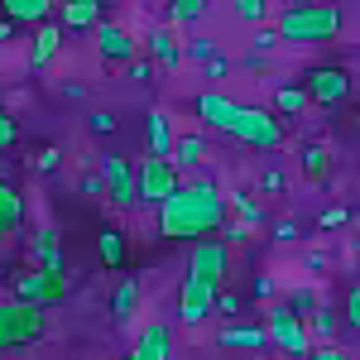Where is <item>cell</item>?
<instances>
[{
	"label": "cell",
	"mask_w": 360,
	"mask_h": 360,
	"mask_svg": "<svg viewBox=\"0 0 360 360\" xmlns=\"http://www.w3.org/2000/svg\"><path fill=\"white\" fill-rule=\"evenodd\" d=\"M226 226V197L212 178L183 183L178 193L159 207V236L164 240H212Z\"/></svg>",
	"instance_id": "cell-1"
},
{
	"label": "cell",
	"mask_w": 360,
	"mask_h": 360,
	"mask_svg": "<svg viewBox=\"0 0 360 360\" xmlns=\"http://www.w3.org/2000/svg\"><path fill=\"white\" fill-rule=\"evenodd\" d=\"M341 25H346V15L336 5H283L274 20L283 44H327L341 34Z\"/></svg>",
	"instance_id": "cell-2"
},
{
	"label": "cell",
	"mask_w": 360,
	"mask_h": 360,
	"mask_svg": "<svg viewBox=\"0 0 360 360\" xmlns=\"http://www.w3.org/2000/svg\"><path fill=\"white\" fill-rule=\"evenodd\" d=\"M264 332H269V341H274L288 360H307L312 356V332H307V322L283 303V298H274V303L264 307Z\"/></svg>",
	"instance_id": "cell-3"
},
{
	"label": "cell",
	"mask_w": 360,
	"mask_h": 360,
	"mask_svg": "<svg viewBox=\"0 0 360 360\" xmlns=\"http://www.w3.org/2000/svg\"><path fill=\"white\" fill-rule=\"evenodd\" d=\"M39 336H44V307L20 303V298L0 303V351L29 346V341H39Z\"/></svg>",
	"instance_id": "cell-4"
},
{
	"label": "cell",
	"mask_w": 360,
	"mask_h": 360,
	"mask_svg": "<svg viewBox=\"0 0 360 360\" xmlns=\"http://www.w3.org/2000/svg\"><path fill=\"white\" fill-rule=\"evenodd\" d=\"M226 274H231V245L226 240H197L188 255V278L212 288V293H226Z\"/></svg>",
	"instance_id": "cell-5"
},
{
	"label": "cell",
	"mask_w": 360,
	"mask_h": 360,
	"mask_svg": "<svg viewBox=\"0 0 360 360\" xmlns=\"http://www.w3.org/2000/svg\"><path fill=\"white\" fill-rule=\"evenodd\" d=\"M231 139H240L250 149H278L283 144V120L269 106H240L236 125H231Z\"/></svg>",
	"instance_id": "cell-6"
},
{
	"label": "cell",
	"mask_w": 360,
	"mask_h": 360,
	"mask_svg": "<svg viewBox=\"0 0 360 360\" xmlns=\"http://www.w3.org/2000/svg\"><path fill=\"white\" fill-rule=\"evenodd\" d=\"M135 178H139V202H149V207H164L168 197L183 188V183H178V164H173V159H159V154H149V159L135 168Z\"/></svg>",
	"instance_id": "cell-7"
},
{
	"label": "cell",
	"mask_w": 360,
	"mask_h": 360,
	"mask_svg": "<svg viewBox=\"0 0 360 360\" xmlns=\"http://www.w3.org/2000/svg\"><path fill=\"white\" fill-rule=\"evenodd\" d=\"M96 173H101L106 197H111L115 207H135L139 202V178H135V168L125 164L120 154H96Z\"/></svg>",
	"instance_id": "cell-8"
},
{
	"label": "cell",
	"mask_w": 360,
	"mask_h": 360,
	"mask_svg": "<svg viewBox=\"0 0 360 360\" xmlns=\"http://www.w3.org/2000/svg\"><path fill=\"white\" fill-rule=\"evenodd\" d=\"M303 86H307V96L322 101V106H341V101L351 96V77H346V68H312Z\"/></svg>",
	"instance_id": "cell-9"
},
{
	"label": "cell",
	"mask_w": 360,
	"mask_h": 360,
	"mask_svg": "<svg viewBox=\"0 0 360 360\" xmlns=\"http://www.w3.org/2000/svg\"><path fill=\"white\" fill-rule=\"evenodd\" d=\"M217 298L221 293H212V288H202V283H193V278L183 274V283H178V317L188 327H197V322H207V312L217 307Z\"/></svg>",
	"instance_id": "cell-10"
},
{
	"label": "cell",
	"mask_w": 360,
	"mask_h": 360,
	"mask_svg": "<svg viewBox=\"0 0 360 360\" xmlns=\"http://www.w3.org/2000/svg\"><path fill=\"white\" fill-rule=\"evenodd\" d=\"M193 106L212 130H226V135H231V125H236V115H240V101H231V96H221V91H197Z\"/></svg>",
	"instance_id": "cell-11"
},
{
	"label": "cell",
	"mask_w": 360,
	"mask_h": 360,
	"mask_svg": "<svg viewBox=\"0 0 360 360\" xmlns=\"http://www.w3.org/2000/svg\"><path fill=\"white\" fill-rule=\"evenodd\" d=\"M168 351H173V332H168V322H149V327L135 336L130 360H168Z\"/></svg>",
	"instance_id": "cell-12"
},
{
	"label": "cell",
	"mask_w": 360,
	"mask_h": 360,
	"mask_svg": "<svg viewBox=\"0 0 360 360\" xmlns=\"http://www.w3.org/2000/svg\"><path fill=\"white\" fill-rule=\"evenodd\" d=\"M96 53L106 58V63H135V39L120 25H101L96 29Z\"/></svg>",
	"instance_id": "cell-13"
},
{
	"label": "cell",
	"mask_w": 360,
	"mask_h": 360,
	"mask_svg": "<svg viewBox=\"0 0 360 360\" xmlns=\"http://www.w3.org/2000/svg\"><path fill=\"white\" fill-rule=\"evenodd\" d=\"M29 264H34V269H44V274H63V250H58V231H53V226H44V231H39Z\"/></svg>",
	"instance_id": "cell-14"
},
{
	"label": "cell",
	"mask_w": 360,
	"mask_h": 360,
	"mask_svg": "<svg viewBox=\"0 0 360 360\" xmlns=\"http://www.w3.org/2000/svg\"><path fill=\"white\" fill-rule=\"evenodd\" d=\"M217 346H226V351H264V346H274V341H269L264 327H221Z\"/></svg>",
	"instance_id": "cell-15"
},
{
	"label": "cell",
	"mask_w": 360,
	"mask_h": 360,
	"mask_svg": "<svg viewBox=\"0 0 360 360\" xmlns=\"http://www.w3.org/2000/svg\"><path fill=\"white\" fill-rule=\"evenodd\" d=\"M149 53H154V63H159V68H178L188 49H178V39H173V29L154 25V29H149Z\"/></svg>",
	"instance_id": "cell-16"
},
{
	"label": "cell",
	"mask_w": 360,
	"mask_h": 360,
	"mask_svg": "<svg viewBox=\"0 0 360 360\" xmlns=\"http://www.w3.org/2000/svg\"><path fill=\"white\" fill-rule=\"evenodd\" d=\"M173 149H178V135L168 125V111H149V154L173 159Z\"/></svg>",
	"instance_id": "cell-17"
},
{
	"label": "cell",
	"mask_w": 360,
	"mask_h": 360,
	"mask_svg": "<svg viewBox=\"0 0 360 360\" xmlns=\"http://www.w3.org/2000/svg\"><path fill=\"white\" fill-rule=\"evenodd\" d=\"M63 25L68 29H101V0H68L63 5Z\"/></svg>",
	"instance_id": "cell-18"
},
{
	"label": "cell",
	"mask_w": 360,
	"mask_h": 360,
	"mask_svg": "<svg viewBox=\"0 0 360 360\" xmlns=\"http://www.w3.org/2000/svg\"><path fill=\"white\" fill-rule=\"evenodd\" d=\"M96 255H101L111 269H120V264L130 259V250H125V231H115V226H101V231H96Z\"/></svg>",
	"instance_id": "cell-19"
},
{
	"label": "cell",
	"mask_w": 360,
	"mask_h": 360,
	"mask_svg": "<svg viewBox=\"0 0 360 360\" xmlns=\"http://www.w3.org/2000/svg\"><path fill=\"white\" fill-rule=\"evenodd\" d=\"M49 10H53V0H5V20H15V25H49Z\"/></svg>",
	"instance_id": "cell-20"
},
{
	"label": "cell",
	"mask_w": 360,
	"mask_h": 360,
	"mask_svg": "<svg viewBox=\"0 0 360 360\" xmlns=\"http://www.w3.org/2000/svg\"><path fill=\"white\" fill-rule=\"evenodd\" d=\"M307 101H312V96H307V86L298 82H278L274 86V115H303L307 111Z\"/></svg>",
	"instance_id": "cell-21"
},
{
	"label": "cell",
	"mask_w": 360,
	"mask_h": 360,
	"mask_svg": "<svg viewBox=\"0 0 360 360\" xmlns=\"http://www.w3.org/2000/svg\"><path fill=\"white\" fill-rule=\"evenodd\" d=\"M20 217H25V197H20L10 183H5V178H0V240L20 226Z\"/></svg>",
	"instance_id": "cell-22"
},
{
	"label": "cell",
	"mask_w": 360,
	"mask_h": 360,
	"mask_svg": "<svg viewBox=\"0 0 360 360\" xmlns=\"http://www.w3.org/2000/svg\"><path fill=\"white\" fill-rule=\"evenodd\" d=\"M58 58V25H39V34H34V53H29V63L34 68H49Z\"/></svg>",
	"instance_id": "cell-23"
},
{
	"label": "cell",
	"mask_w": 360,
	"mask_h": 360,
	"mask_svg": "<svg viewBox=\"0 0 360 360\" xmlns=\"http://www.w3.org/2000/svg\"><path fill=\"white\" fill-rule=\"evenodd\" d=\"M303 173L312 178V183H327V173H332V154L322 149V144H303Z\"/></svg>",
	"instance_id": "cell-24"
},
{
	"label": "cell",
	"mask_w": 360,
	"mask_h": 360,
	"mask_svg": "<svg viewBox=\"0 0 360 360\" xmlns=\"http://www.w3.org/2000/svg\"><path fill=\"white\" fill-rule=\"evenodd\" d=\"M135 303H139V283L125 278V283L115 288V298H111V317L115 322H130V317H135Z\"/></svg>",
	"instance_id": "cell-25"
},
{
	"label": "cell",
	"mask_w": 360,
	"mask_h": 360,
	"mask_svg": "<svg viewBox=\"0 0 360 360\" xmlns=\"http://www.w3.org/2000/svg\"><path fill=\"white\" fill-rule=\"evenodd\" d=\"M202 159H207V139H202V135H178V149H173V164L197 168Z\"/></svg>",
	"instance_id": "cell-26"
},
{
	"label": "cell",
	"mask_w": 360,
	"mask_h": 360,
	"mask_svg": "<svg viewBox=\"0 0 360 360\" xmlns=\"http://www.w3.org/2000/svg\"><path fill=\"white\" fill-rule=\"evenodd\" d=\"M283 303L293 307V312H298V317H312V312H317V307H322V298H317V288H307V283H298V288H293V293H288V298H283Z\"/></svg>",
	"instance_id": "cell-27"
},
{
	"label": "cell",
	"mask_w": 360,
	"mask_h": 360,
	"mask_svg": "<svg viewBox=\"0 0 360 360\" xmlns=\"http://www.w3.org/2000/svg\"><path fill=\"white\" fill-rule=\"evenodd\" d=\"M202 15H207V0H173L168 5V20L173 25H197Z\"/></svg>",
	"instance_id": "cell-28"
},
{
	"label": "cell",
	"mask_w": 360,
	"mask_h": 360,
	"mask_svg": "<svg viewBox=\"0 0 360 360\" xmlns=\"http://www.w3.org/2000/svg\"><path fill=\"white\" fill-rule=\"evenodd\" d=\"M231 207L240 212V221H245V226H264V207H259L250 193H231Z\"/></svg>",
	"instance_id": "cell-29"
},
{
	"label": "cell",
	"mask_w": 360,
	"mask_h": 360,
	"mask_svg": "<svg viewBox=\"0 0 360 360\" xmlns=\"http://www.w3.org/2000/svg\"><path fill=\"white\" fill-rule=\"evenodd\" d=\"M307 332H317V336H327V341H336V317H332V307H317V312L307 317Z\"/></svg>",
	"instance_id": "cell-30"
},
{
	"label": "cell",
	"mask_w": 360,
	"mask_h": 360,
	"mask_svg": "<svg viewBox=\"0 0 360 360\" xmlns=\"http://www.w3.org/2000/svg\"><path fill=\"white\" fill-rule=\"evenodd\" d=\"M188 58H193V63H212V58H217V39H207V34L188 39Z\"/></svg>",
	"instance_id": "cell-31"
},
{
	"label": "cell",
	"mask_w": 360,
	"mask_h": 360,
	"mask_svg": "<svg viewBox=\"0 0 360 360\" xmlns=\"http://www.w3.org/2000/svg\"><path fill=\"white\" fill-rule=\"evenodd\" d=\"M236 15H240V20H250V25H259V29H264V15H269V5H264V0H236Z\"/></svg>",
	"instance_id": "cell-32"
},
{
	"label": "cell",
	"mask_w": 360,
	"mask_h": 360,
	"mask_svg": "<svg viewBox=\"0 0 360 360\" xmlns=\"http://www.w3.org/2000/svg\"><path fill=\"white\" fill-rule=\"evenodd\" d=\"M274 44H283V39H278V29H255V39H250V53H269V49H274Z\"/></svg>",
	"instance_id": "cell-33"
},
{
	"label": "cell",
	"mask_w": 360,
	"mask_h": 360,
	"mask_svg": "<svg viewBox=\"0 0 360 360\" xmlns=\"http://www.w3.org/2000/svg\"><path fill=\"white\" fill-rule=\"evenodd\" d=\"M341 312H346V322L360 332V283H351V288H346V303H341Z\"/></svg>",
	"instance_id": "cell-34"
},
{
	"label": "cell",
	"mask_w": 360,
	"mask_h": 360,
	"mask_svg": "<svg viewBox=\"0 0 360 360\" xmlns=\"http://www.w3.org/2000/svg\"><path fill=\"white\" fill-rule=\"evenodd\" d=\"M250 298H264V303H274V278H269V274H255V278H250Z\"/></svg>",
	"instance_id": "cell-35"
},
{
	"label": "cell",
	"mask_w": 360,
	"mask_h": 360,
	"mask_svg": "<svg viewBox=\"0 0 360 360\" xmlns=\"http://www.w3.org/2000/svg\"><path fill=\"white\" fill-rule=\"evenodd\" d=\"M259 188H264V193H283V188H288V178H283L278 168H264V173H259Z\"/></svg>",
	"instance_id": "cell-36"
},
{
	"label": "cell",
	"mask_w": 360,
	"mask_h": 360,
	"mask_svg": "<svg viewBox=\"0 0 360 360\" xmlns=\"http://www.w3.org/2000/svg\"><path fill=\"white\" fill-rule=\"evenodd\" d=\"M86 125H91L96 135H111V130H115V115L111 111H91V115H86Z\"/></svg>",
	"instance_id": "cell-37"
},
{
	"label": "cell",
	"mask_w": 360,
	"mask_h": 360,
	"mask_svg": "<svg viewBox=\"0 0 360 360\" xmlns=\"http://www.w3.org/2000/svg\"><path fill=\"white\" fill-rule=\"evenodd\" d=\"M221 231H226V245H245V240H250V226L245 221H226Z\"/></svg>",
	"instance_id": "cell-38"
},
{
	"label": "cell",
	"mask_w": 360,
	"mask_h": 360,
	"mask_svg": "<svg viewBox=\"0 0 360 360\" xmlns=\"http://www.w3.org/2000/svg\"><path fill=\"white\" fill-rule=\"evenodd\" d=\"M15 139H20V125H15V120H10V115L0 111V149H10V144H15Z\"/></svg>",
	"instance_id": "cell-39"
},
{
	"label": "cell",
	"mask_w": 360,
	"mask_h": 360,
	"mask_svg": "<svg viewBox=\"0 0 360 360\" xmlns=\"http://www.w3.org/2000/svg\"><path fill=\"white\" fill-rule=\"evenodd\" d=\"M307 360H351V356H346V351H341L336 341H322V346H317V351H312Z\"/></svg>",
	"instance_id": "cell-40"
},
{
	"label": "cell",
	"mask_w": 360,
	"mask_h": 360,
	"mask_svg": "<svg viewBox=\"0 0 360 360\" xmlns=\"http://www.w3.org/2000/svg\"><path fill=\"white\" fill-rule=\"evenodd\" d=\"M58 164H63V154H58L53 144H44V149H39V173H53Z\"/></svg>",
	"instance_id": "cell-41"
},
{
	"label": "cell",
	"mask_w": 360,
	"mask_h": 360,
	"mask_svg": "<svg viewBox=\"0 0 360 360\" xmlns=\"http://www.w3.org/2000/svg\"><path fill=\"white\" fill-rule=\"evenodd\" d=\"M307 274H317V269H327V264H332V259H327V250H307Z\"/></svg>",
	"instance_id": "cell-42"
},
{
	"label": "cell",
	"mask_w": 360,
	"mask_h": 360,
	"mask_svg": "<svg viewBox=\"0 0 360 360\" xmlns=\"http://www.w3.org/2000/svg\"><path fill=\"white\" fill-rule=\"evenodd\" d=\"M317 221L327 226V231H332V226H346V207H327V212H322Z\"/></svg>",
	"instance_id": "cell-43"
},
{
	"label": "cell",
	"mask_w": 360,
	"mask_h": 360,
	"mask_svg": "<svg viewBox=\"0 0 360 360\" xmlns=\"http://www.w3.org/2000/svg\"><path fill=\"white\" fill-rule=\"evenodd\" d=\"M130 77H135V82H149V77H154V63L135 58V63H130Z\"/></svg>",
	"instance_id": "cell-44"
},
{
	"label": "cell",
	"mask_w": 360,
	"mask_h": 360,
	"mask_svg": "<svg viewBox=\"0 0 360 360\" xmlns=\"http://www.w3.org/2000/svg\"><path fill=\"white\" fill-rule=\"evenodd\" d=\"M226 72H231V58L226 53H217L212 63H207V77H226Z\"/></svg>",
	"instance_id": "cell-45"
},
{
	"label": "cell",
	"mask_w": 360,
	"mask_h": 360,
	"mask_svg": "<svg viewBox=\"0 0 360 360\" xmlns=\"http://www.w3.org/2000/svg\"><path fill=\"white\" fill-rule=\"evenodd\" d=\"M217 307H221L226 317H236V312H240V293H221V298H217Z\"/></svg>",
	"instance_id": "cell-46"
},
{
	"label": "cell",
	"mask_w": 360,
	"mask_h": 360,
	"mask_svg": "<svg viewBox=\"0 0 360 360\" xmlns=\"http://www.w3.org/2000/svg\"><path fill=\"white\" fill-rule=\"evenodd\" d=\"M101 188H106V183H101V173H86V178H82V193L86 197H96Z\"/></svg>",
	"instance_id": "cell-47"
},
{
	"label": "cell",
	"mask_w": 360,
	"mask_h": 360,
	"mask_svg": "<svg viewBox=\"0 0 360 360\" xmlns=\"http://www.w3.org/2000/svg\"><path fill=\"white\" fill-rule=\"evenodd\" d=\"M274 240H298V226H293V221H278L274 226Z\"/></svg>",
	"instance_id": "cell-48"
},
{
	"label": "cell",
	"mask_w": 360,
	"mask_h": 360,
	"mask_svg": "<svg viewBox=\"0 0 360 360\" xmlns=\"http://www.w3.org/2000/svg\"><path fill=\"white\" fill-rule=\"evenodd\" d=\"M245 68H250V72H264V68H269V58H259V53H245Z\"/></svg>",
	"instance_id": "cell-49"
},
{
	"label": "cell",
	"mask_w": 360,
	"mask_h": 360,
	"mask_svg": "<svg viewBox=\"0 0 360 360\" xmlns=\"http://www.w3.org/2000/svg\"><path fill=\"white\" fill-rule=\"evenodd\" d=\"M356 130H360V115H356Z\"/></svg>",
	"instance_id": "cell-50"
},
{
	"label": "cell",
	"mask_w": 360,
	"mask_h": 360,
	"mask_svg": "<svg viewBox=\"0 0 360 360\" xmlns=\"http://www.w3.org/2000/svg\"><path fill=\"white\" fill-rule=\"evenodd\" d=\"M125 360H130V356H125Z\"/></svg>",
	"instance_id": "cell-51"
}]
</instances>
